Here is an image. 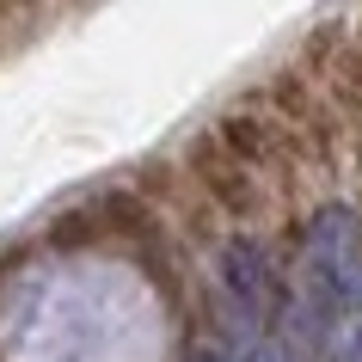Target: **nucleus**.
Returning a JSON list of instances; mask_svg holds the SVG:
<instances>
[{"instance_id":"nucleus-1","label":"nucleus","mask_w":362,"mask_h":362,"mask_svg":"<svg viewBox=\"0 0 362 362\" xmlns=\"http://www.w3.org/2000/svg\"><path fill=\"white\" fill-rule=\"evenodd\" d=\"M350 362H362V338H356V344H350Z\"/></svg>"}]
</instances>
